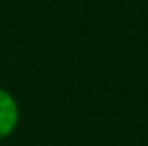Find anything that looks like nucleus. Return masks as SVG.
Here are the masks:
<instances>
[{"instance_id":"1","label":"nucleus","mask_w":148,"mask_h":146,"mask_svg":"<svg viewBox=\"0 0 148 146\" xmlns=\"http://www.w3.org/2000/svg\"><path fill=\"white\" fill-rule=\"evenodd\" d=\"M20 124V104L16 96L0 86V140L14 134Z\"/></svg>"}]
</instances>
